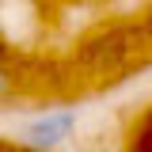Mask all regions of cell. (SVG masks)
<instances>
[{
    "mask_svg": "<svg viewBox=\"0 0 152 152\" xmlns=\"http://www.w3.org/2000/svg\"><path fill=\"white\" fill-rule=\"evenodd\" d=\"M76 129V110H53L34 118L27 129H23V145L31 152H53L57 145H65Z\"/></svg>",
    "mask_w": 152,
    "mask_h": 152,
    "instance_id": "6da1fadb",
    "label": "cell"
},
{
    "mask_svg": "<svg viewBox=\"0 0 152 152\" xmlns=\"http://www.w3.org/2000/svg\"><path fill=\"white\" fill-rule=\"evenodd\" d=\"M19 80H23V76L15 72V65H12L8 50L0 46V110H8V107L15 103V95H19Z\"/></svg>",
    "mask_w": 152,
    "mask_h": 152,
    "instance_id": "7a4b0ae2",
    "label": "cell"
},
{
    "mask_svg": "<svg viewBox=\"0 0 152 152\" xmlns=\"http://www.w3.org/2000/svg\"><path fill=\"white\" fill-rule=\"evenodd\" d=\"M126 152H152V141H148V126H141V133H133Z\"/></svg>",
    "mask_w": 152,
    "mask_h": 152,
    "instance_id": "3957f363",
    "label": "cell"
}]
</instances>
